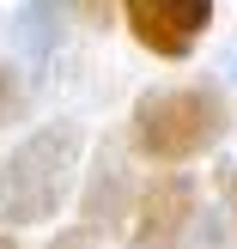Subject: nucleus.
<instances>
[{
    "instance_id": "f257e3e1",
    "label": "nucleus",
    "mask_w": 237,
    "mask_h": 249,
    "mask_svg": "<svg viewBox=\"0 0 237 249\" xmlns=\"http://www.w3.org/2000/svg\"><path fill=\"white\" fill-rule=\"evenodd\" d=\"M231 134V97L213 79H182V85H152L128 109V158H146L158 170H182L189 158H207Z\"/></svg>"
},
{
    "instance_id": "423d86ee",
    "label": "nucleus",
    "mask_w": 237,
    "mask_h": 249,
    "mask_svg": "<svg viewBox=\"0 0 237 249\" xmlns=\"http://www.w3.org/2000/svg\"><path fill=\"white\" fill-rule=\"evenodd\" d=\"M24 116H31V85H24V73L12 61H0V128H12Z\"/></svg>"
},
{
    "instance_id": "0eeeda50",
    "label": "nucleus",
    "mask_w": 237,
    "mask_h": 249,
    "mask_svg": "<svg viewBox=\"0 0 237 249\" xmlns=\"http://www.w3.org/2000/svg\"><path fill=\"white\" fill-rule=\"evenodd\" d=\"M219 195H225V219H231V237H237V164H219Z\"/></svg>"
},
{
    "instance_id": "39448f33",
    "label": "nucleus",
    "mask_w": 237,
    "mask_h": 249,
    "mask_svg": "<svg viewBox=\"0 0 237 249\" xmlns=\"http://www.w3.org/2000/svg\"><path fill=\"white\" fill-rule=\"evenodd\" d=\"M134 164H128V146L109 134V140H97V158H91V177H85L79 189V225L91 231V237H104V231H122L128 225V207H134Z\"/></svg>"
},
{
    "instance_id": "f03ea898",
    "label": "nucleus",
    "mask_w": 237,
    "mask_h": 249,
    "mask_svg": "<svg viewBox=\"0 0 237 249\" xmlns=\"http://www.w3.org/2000/svg\"><path fill=\"white\" fill-rule=\"evenodd\" d=\"M79 164H85V128L73 116L31 128L0 158V231L49 225L67 207L73 182H79Z\"/></svg>"
},
{
    "instance_id": "20e7f679",
    "label": "nucleus",
    "mask_w": 237,
    "mask_h": 249,
    "mask_svg": "<svg viewBox=\"0 0 237 249\" xmlns=\"http://www.w3.org/2000/svg\"><path fill=\"white\" fill-rule=\"evenodd\" d=\"M213 18H219L213 0H122L128 36L158 61H189L195 43L213 31Z\"/></svg>"
},
{
    "instance_id": "7ed1b4c3",
    "label": "nucleus",
    "mask_w": 237,
    "mask_h": 249,
    "mask_svg": "<svg viewBox=\"0 0 237 249\" xmlns=\"http://www.w3.org/2000/svg\"><path fill=\"white\" fill-rule=\"evenodd\" d=\"M195 225H201V182L189 170H152L134 189L122 243L128 249H189Z\"/></svg>"
},
{
    "instance_id": "6e6552de",
    "label": "nucleus",
    "mask_w": 237,
    "mask_h": 249,
    "mask_svg": "<svg viewBox=\"0 0 237 249\" xmlns=\"http://www.w3.org/2000/svg\"><path fill=\"white\" fill-rule=\"evenodd\" d=\"M49 249H97V237H91L85 225H73V231H61V237L49 243Z\"/></svg>"
},
{
    "instance_id": "9d476101",
    "label": "nucleus",
    "mask_w": 237,
    "mask_h": 249,
    "mask_svg": "<svg viewBox=\"0 0 237 249\" xmlns=\"http://www.w3.org/2000/svg\"><path fill=\"white\" fill-rule=\"evenodd\" d=\"M0 249H18V237H12V231H0Z\"/></svg>"
},
{
    "instance_id": "1a4fd4ad",
    "label": "nucleus",
    "mask_w": 237,
    "mask_h": 249,
    "mask_svg": "<svg viewBox=\"0 0 237 249\" xmlns=\"http://www.w3.org/2000/svg\"><path fill=\"white\" fill-rule=\"evenodd\" d=\"M73 18H85V24H116L122 6H73Z\"/></svg>"
}]
</instances>
